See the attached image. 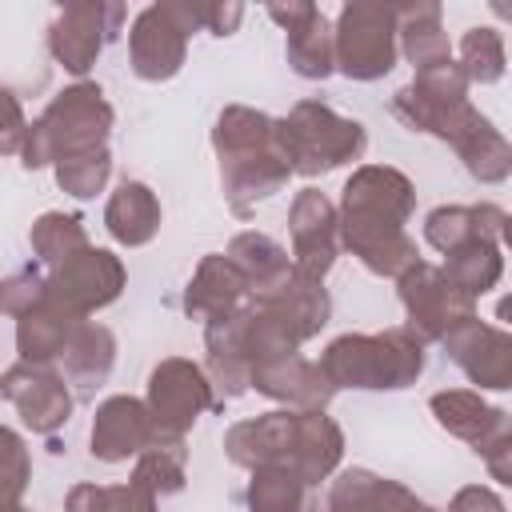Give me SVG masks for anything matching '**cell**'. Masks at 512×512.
<instances>
[{"instance_id": "6da1fadb", "label": "cell", "mask_w": 512, "mask_h": 512, "mask_svg": "<svg viewBox=\"0 0 512 512\" xmlns=\"http://www.w3.org/2000/svg\"><path fill=\"white\" fill-rule=\"evenodd\" d=\"M112 120H116V112L104 100V88L92 80H76V84L60 88L48 100V108L28 124L24 144H20V164L28 172H36L64 156L108 148Z\"/></svg>"}, {"instance_id": "7a4b0ae2", "label": "cell", "mask_w": 512, "mask_h": 512, "mask_svg": "<svg viewBox=\"0 0 512 512\" xmlns=\"http://www.w3.org/2000/svg\"><path fill=\"white\" fill-rule=\"evenodd\" d=\"M332 388H360V392H400L420 380L424 372V344L408 328L384 332H344L336 336L320 360Z\"/></svg>"}, {"instance_id": "3957f363", "label": "cell", "mask_w": 512, "mask_h": 512, "mask_svg": "<svg viewBox=\"0 0 512 512\" xmlns=\"http://www.w3.org/2000/svg\"><path fill=\"white\" fill-rule=\"evenodd\" d=\"M276 144H280L288 168L312 180V176H324L352 160H364L368 132L360 120L340 116L324 100H300L288 108V116L276 120Z\"/></svg>"}, {"instance_id": "277c9868", "label": "cell", "mask_w": 512, "mask_h": 512, "mask_svg": "<svg viewBox=\"0 0 512 512\" xmlns=\"http://www.w3.org/2000/svg\"><path fill=\"white\" fill-rule=\"evenodd\" d=\"M416 212V184L392 168V164H360L344 192H340V248H352L360 240L404 232L408 216Z\"/></svg>"}, {"instance_id": "5b68a950", "label": "cell", "mask_w": 512, "mask_h": 512, "mask_svg": "<svg viewBox=\"0 0 512 512\" xmlns=\"http://www.w3.org/2000/svg\"><path fill=\"white\" fill-rule=\"evenodd\" d=\"M468 76L460 72L456 60H440L428 64L412 76V84H404L392 96V112L412 128V132H428L444 144L456 140V132L468 124V116L476 112L468 100Z\"/></svg>"}, {"instance_id": "8992f818", "label": "cell", "mask_w": 512, "mask_h": 512, "mask_svg": "<svg viewBox=\"0 0 512 512\" xmlns=\"http://www.w3.org/2000/svg\"><path fill=\"white\" fill-rule=\"evenodd\" d=\"M332 52H336V72L348 80L372 84L384 80L396 68V16L388 4H344L336 24H332Z\"/></svg>"}, {"instance_id": "52a82bcc", "label": "cell", "mask_w": 512, "mask_h": 512, "mask_svg": "<svg viewBox=\"0 0 512 512\" xmlns=\"http://www.w3.org/2000/svg\"><path fill=\"white\" fill-rule=\"evenodd\" d=\"M404 316H408V332L428 344V340H444L456 324H464L468 316H476V300L464 296L460 288H452L444 280V272L428 260H416L400 280H396Z\"/></svg>"}, {"instance_id": "ba28073f", "label": "cell", "mask_w": 512, "mask_h": 512, "mask_svg": "<svg viewBox=\"0 0 512 512\" xmlns=\"http://www.w3.org/2000/svg\"><path fill=\"white\" fill-rule=\"evenodd\" d=\"M148 416L156 424L160 436H184L212 404V384L204 376V368L188 356H164L152 372H148Z\"/></svg>"}, {"instance_id": "9c48e42d", "label": "cell", "mask_w": 512, "mask_h": 512, "mask_svg": "<svg viewBox=\"0 0 512 512\" xmlns=\"http://www.w3.org/2000/svg\"><path fill=\"white\" fill-rule=\"evenodd\" d=\"M124 284H128L124 260L116 252H108V248L88 244L68 264L52 268V276H48V300L60 304V308H68L72 316L88 320L92 312H100L112 300H120Z\"/></svg>"}, {"instance_id": "30bf717a", "label": "cell", "mask_w": 512, "mask_h": 512, "mask_svg": "<svg viewBox=\"0 0 512 512\" xmlns=\"http://www.w3.org/2000/svg\"><path fill=\"white\" fill-rule=\"evenodd\" d=\"M124 4H104V0H80V4H64L60 16L48 24V52L52 60L72 72L84 76L96 56L104 52V44L120 32L124 24Z\"/></svg>"}, {"instance_id": "8fae6325", "label": "cell", "mask_w": 512, "mask_h": 512, "mask_svg": "<svg viewBox=\"0 0 512 512\" xmlns=\"http://www.w3.org/2000/svg\"><path fill=\"white\" fill-rule=\"evenodd\" d=\"M288 236H292V268L312 280H324L340 256L336 204L320 188H300L288 208Z\"/></svg>"}, {"instance_id": "7c38bea8", "label": "cell", "mask_w": 512, "mask_h": 512, "mask_svg": "<svg viewBox=\"0 0 512 512\" xmlns=\"http://www.w3.org/2000/svg\"><path fill=\"white\" fill-rule=\"evenodd\" d=\"M0 388L4 400L16 408V416L24 420V428H32L36 436H52L72 416V388L48 364H24V360L12 364L0 376Z\"/></svg>"}, {"instance_id": "4fadbf2b", "label": "cell", "mask_w": 512, "mask_h": 512, "mask_svg": "<svg viewBox=\"0 0 512 512\" xmlns=\"http://www.w3.org/2000/svg\"><path fill=\"white\" fill-rule=\"evenodd\" d=\"M128 56H132V72L148 84L172 80L184 60H188V32L180 28V20L172 16L168 0L164 4H148L136 12L132 28H128Z\"/></svg>"}, {"instance_id": "5bb4252c", "label": "cell", "mask_w": 512, "mask_h": 512, "mask_svg": "<svg viewBox=\"0 0 512 512\" xmlns=\"http://www.w3.org/2000/svg\"><path fill=\"white\" fill-rule=\"evenodd\" d=\"M448 360L480 388L504 392L512 388V336L480 316H468L464 324H456L444 340Z\"/></svg>"}, {"instance_id": "9a60e30c", "label": "cell", "mask_w": 512, "mask_h": 512, "mask_svg": "<svg viewBox=\"0 0 512 512\" xmlns=\"http://www.w3.org/2000/svg\"><path fill=\"white\" fill-rule=\"evenodd\" d=\"M248 304L272 312L300 344L320 336V328L332 316V296H328L324 280H312V276H304L296 268H288L276 284H268L260 292H248Z\"/></svg>"}, {"instance_id": "2e32d148", "label": "cell", "mask_w": 512, "mask_h": 512, "mask_svg": "<svg viewBox=\"0 0 512 512\" xmlns=\"http://www.w3.org/2000/svg\"><path fill=\"white\" fill-rule=\"evenodd\" d=\"M156 440V424L148 416V404L136 396H108L96 404L92 432H88V452L100 464H120L140 456Z\"/></svg>"}, {"instance_id": "e0dca14e", "label": "cell", "mask_w": 512, "mask_h": 512, "mask_svg": "<svg viewBox=\"0 0 512 512\" xmlns=\"http://www.w3.org/2000/svg\"><path fill=\"white\" fill-rule=\"evenodd\" d=\"M288 180H292V168H288V160H284L276 140L268 148L220 160V188H224V200H228V208L236 216H248L260 200H268L280 188H288Z\"/></svg>"}, {"instance_id": "ac0fdd59", "label": "cell", "mask_w": 512, "mask_h": 512, "mask_svg": "<svg viewBox=\"0 0 512 512\" xmlns=\"http://www.w3.org/2000/svg\"><path fill=\"white\" fill-rule=\"evenodd\" d=\"M292 436H296V408H272L256 420H236L224 432V456L248 472L268 464L288 468Z\"/></svg>"}, {"instance_id": "d6986e66", "label": "cell", "mask_w": 512, "mask_h": 512, "mask_svg": "<svg viewBox=\"0 0 512 512\" xmlns=\"http://www.w3.org/2000/svg\"><path fill=\"white\" fill-rule=\"evenodd\" d=\"M248 388H256L260 396H268V400H276L284 408H296V412H324L328 400L336 396V388L324 376V368L316 360H304L300 352L288 356V360L252 368L248 372Z\"/></svg>"}, {"instance_id": "ffe728a7", "label": "cell", "mask_w": 512, "mask_h": 512, "mask_svg": "<svg viewBox=\"0 0 512 512\" xmlns=\"http://www.w3.org/2000/svg\"><path fill=\"white\" fill-rule=\"evenodd\" d=\"M240 324H244V308L228 312V316H216V320H204V376L212 384V396L216 400H236L248 392V356H244V336H240Z\"/></svg>"}, {"instance_id": "44dd1931", "label": "cell", "mask_w": 512, "mask_h": 512, "mask_svg": "<svg viewBox=\"0 0 512 512\" xmlns=\"http://www.w3.org/2000/svg\"><path fill=\"white\" fill-rule=\"evenodd\" d=\"M428 408H432V416H436V424H440L444 432H452L456 440L472 444L476 452H480L484 444H492L496 436L512 432L508 412L496 408V404H488V400H484L480 392H472V388H444V392H436V396L428 400Z\"/></svg>"}, {"instance_id": "7402d4cb", "label": "cell", "mask_w": 512, "mask_h": 512, "mask_svg": "<svg viewBox=\"0 0 512 512\" xmlns=\"http://www.w3.org/2000/svg\"><path fill=\"white\" fill-rule=\"evenodd\" d=\"M344 456V432L328 412H296V436L288 472H296L308 488H320V480L336 476Z\"/></svg>"}, {"instance_id": "603a6c76", "label": "cell", "mask_w": 512, "mask_h": 512, "mask_svg": "<svg viewBox=\"0 0 512 512\" xmlns=\"http://www.w3.org/2000/svg\"><path fill=\"white\" fill-rule=\"evenodd\" d=\"M244 304H248V280L236 272V264L224 252H208L184 288V312L196 320H216Z\"/></svg>"}, {"instance_id": "cb8c5ba5", "label": "cell", "mask_w": 512, "mask_h": 512, "mask_svg": "<svg viewBox=\"0 0 512 512\" xmlns=\"http://www.w3.org/2000/svg\"><path fill=\"white\" fill-rule=\"evenodd\" d=\"M160 200L144 180H124L104 204V228L124 248H144L160 232Z\"/></svg>"}, {"instance_id": "d4e9b609", "label": "cell", "mask_w": 512, "mask_h": 512, "mask_svg": "<svg viewBox=\"0 0 512 512\" xmlns=\"http://www.w3.org/2000/svg\"><path fill=\"white\" fill-rule=\"evenodd\" d=\"M452 148H456V156L464 160L468 176L480 180V184H504L508 172H512V144L504 140V132H500L480 108H476V112L468 116V124L456 132Z\"/></svg>"}, {"instance_id": "484cf974", "label": "cell", "mask_w": 512, "mask_h": 512, "mask_svg": "<svg viewBox=\"0 0 512 512\" xmlns=\"http://www.w3.org/2000/svg\"><path fill=\"white\" fill-rule=\"evenodd\" d=\"M396 48L420 72L428 64L452 60V40L440 24V4H396Z\"/></svg>"}, {"instance_id": "4316f807", "label": "cell", "mask_w": 512, "mask_h": 512, "mask_svg": "<svg viewBox=\"0 0 512 512\" xmlns=\"http://www.w3.org/2000/svg\"><path fill=\"white\" fill-rule=\"evenodd\" d=\"M80 324H84L80 316H72L68 308L44 300L40 308H32L28 316L16 320V352H20V360L24 364H52V360H60L68 340H72V332Z\"/></svg>"}, {"instance_id": "83f0119b", "label": "cell", "mask_w": 512, "mask_h": 512, "mask_svg": "<svg viewBox=\"0 0 512 512\" xmlns=\"http://www.w3.org/2000/svg\"><path fill=\"white\" fill-rule=\"evenodd\" d=\"M284 56H288V68L304 80H328L336 72L332 24L320 8H312L300 24L284 28Z\"/></svg>"}, {"instance_id": "f1b7e54d", "label": "cell", "mask_w": 512, "mask_h": 512, "mask_svg": "<svg viewBox=\"0 0 512 512\" xmlns=\"http://www.w3.org/2000/svg\"><path fill=\"white\" fill-rule=\"evenodd\" d=\"M60 360H64V376L72 384L100 388L108 380L112 364H116V336H112V328H104L96 320H84L72 332V340H68V348H64Z\"/></svg>"}, {"instance_id": "f546056e", "label": "cell", "mask_w": 512, "mask_h": 512, "mask_svg": "<svg viewBox=\"0 0 512 512\" xmlns=\"http://www.w3.org/2000/svg\"><path fill=\"white\" fill-rule=\"evenodd\" d=\"M440 272H444V280L452 288H460L464 296L480 300L484 292H492L500 284V276H504V252H500V244L468 240V244H460L456 252L444 256Z\"/></svg>"}, {"instance_id": "4dcf8cb0", "label": "cell", "mask_w": 512, "mask_h": 512, "mask_svg": "<svg viewBox=\"0 0 512 512\" xmlns=\"http://www.w3.org/2000/svg\"><path fill=\"white\" fill-rule=\"evenodd\" d=\"M188 480V448H184V436H160L136 456V468H132V480L136 488L152 492L156 500L160 496H172L180 492Z\"/></svg>"}, {"instance_id": "1f68e13d", "label": "cell", "mask_w": 512, "mask_h": 512, "mask_svg": "<svg viewBox=\"0 0 512 512\" xmlns=\"http://www.w3.org/2000/svg\"><path fill=\"white\" fill-rule=\"evenodd\" d=\"M272 140H276V120H272L268 112H260V108H248V104H228V108H220V116H216V124H212L216 160L268 148Z\"/></svg>"}, {"instance_id": "d6a6232c", "label": "cell", "mask_w": 512, "mask_h": 512, "mask_svg": "<svg viewBox=\"0 0 512 512\" xmlns=\"http://www.w3.org/2000/svg\"><path fill=\"white\" fill-rule=\"evenodd\" d=\"M236 272L248 280V292H260L268 284H276L288 268H292V256L284 244H276L268 232H236L228 240V252H224Z\"/></svg>"}, {"instance_id": "836d02e7", "label": "cell", "mask_w": 512, "mask_h": 512, "mask_svg": "<svg viewBox=\"0 0 512 512\" xmlns=\"http://www.w3.org/2000/svg\"><path fill=\"white\" fill-rule=\"evenodd\" d=\"M28 244H32V252L40 256V264L60 268V264H68L76 252H84L92 240H88V228H84L80 216H72V212H44V216L32 220Z\"/></svg>"}, {"instance_id": "e575fe53", "label": "cell", "mask_w": 512, "mask_h": 512, "mask_svg": "<svg viewBox=\"0 0 512 512\" xmlns=\"http://www.w3.org/2000/svg\"><path fill=\"white\" fill-rule=\"evenodd\" d=\"M240 336H244V356H248V368H264V364H276V360H288L300 352V340L264 308L256 304H244V324H240Z\"/></svg>"}, {"instance_id": "d590c367", "label": "cell", "mask_w": 512, "mask_h": 512, "mask_svg": "<svg viewBox=\"0 0 512 512\" xmlns=\"http://www.w3.org/2000/svg\"><path fill=\"white\" fill-rule=\"evenodd\" d=\"M308 496H312V488L280 464L252 468V480H248V492H244L248 512H304Z\"/></svg>"}, {"instance_id": "8d00e7d4", "label": "cell", "mask_w": 512, "mask_h": 512, "mask_svg": "<svg viewBox=\"0 0 512 512\" xmlns=\"http://www.w3.org/2000/svg\"><path fill=\"white\" fill-rule=\"evenodd\" d=\"M456 52H460L456 64H460V72L468 76V84H496V80H504L508 52H504V36H500V28H492V24H476V28H468V32L460 36Z\"/></svg>"}, {"instance_id": "74e56055", "label": "cell", "mask_w": 512, "mask_h": 512, "mask_svg": "<svg viewBox=\"0 0 512 512\" xmlns=\"http://www.w3.org/2000/svg\"><path fill=\"white\" fill-rule=\"evenodd\" d=\"M64 512H156V496L136 484H76Z\"/></svg>"}, {"instance_id": "f35d334b", "label": "cell", "mask_w": 512, "mask_h": 512, "mask_svg": "<svg viewBox=\"0 0 512 512\" xmlns=\"http://www.w3.org/2000/svg\"><path fill=\"white\" fill-rule=\"evenodd\" d=\"M372 276H388V280H400L416 260H420V248L408 232H384V236H372V240H360L348 248Z\"/></svg>"}, {"instance_id": "ab89813d", "label": "cell", "mask_w": 512, "mask_h": 512, "mask_svg": "<svg viewBox=\"0 0 512 512\" xmlns=\"http://www.w3.org/2000/svg\"><path fill=\"white\" fill-rule=\"evenodd\" d=\"M56 172V184L76 196V200H92L96 192H104L108 176H112V152L108 148H92V152H76V156H64L52 164Z\"/></svg>"}, {"instance_id": "60d3db41", "label": "cell", "mask_w": 512, "mask_h": 512, "mask_svg": "<svg viewBox=\"0 0 512 512\" xmlns=\"http://www.w3.org/2000/svg\"><path fill=\"white\" fill-rule=\"evenodd\" d=\"M424 240H428L440 256H448V252H456L460 244L476 240L472 208H468V204H440V208H432V212L424 216Z\"/></svg>"}, {"instance_id": "b9f144b4", "label": "cell", "mask_w": 512, "mask_h": 512, "mask_svg": "<svg viewBox=\"0 0 512 512\" xmlns=\"http://www.w3.org/2000/svg\"><path fill=\"white\" fill-rule=\"evenodd\" d=\"M44 300H48V276H40L36 268H20V272L0 280V312L12 316V320L28 316Z\"/></svg>"}, {"instance_id": "7bdbcfd3", "label": "cell", "mask_w": 512, "mask_h": 512, "mask_svg": "<svg viewBox=\"0 0 512 512\" xmlns=\"http://www.w3.org/2000/svg\"><path fill=\"white\" fill-rule=\"evenodd\" d=\"M32 480V456L20 432H12L8 424H0V488H8L12 496H24Z\"/></svg>"}, {"instance_id": "ee69618b", "label": "cell", "mask_w": 512, "mask_h": 512, "mask_svg": "<svg viewBox=\"0 0 512 512\" xmlns=\"http://www.w3.org/2000/svg\"><path fill=\"white\" fill-rule=\"evenodd\" d=\"M364 512H440V508H432L428 500H420V496H416L412 488H404L400 480L376 476L372 488H368Z\"/></svg>"}, {"instance_id": "f6af8a7d", "label": "cell", "mask_w": 512, "mask_h": 512, "mask_svg": "<svg viewBox=\"0 0 512 512\" xmlns=\"http://www.w3.org/2000/svg\"><path fill=\"white\" fill-rule=\"evenodd\" d=\"M24 132H28V116L20 96L12 88H0V156H20Z\"/></svg>"}, {"instance_id": "bcb514c9", "label": "cell", "mask_w": 512, "mask_h": 512, "mask_svg": "<svg viewBox=\"0 0 512 512\" xmlns=\"http://www.w3.org/2000/svg\"><path fill=\"white\" fill-rule=\"evenodd\" d=\"M192 8H196V24L208 28L212 36H232L244 20L240 4H192Z\"/></svg>"}, {"instance_id": "7dc6e473", "label": "cell", "mask_w": 512, "mask_h": 512, "mask_svg": "<svg viewBox=\"0 0 512 512\" xmlns=\"http://www.w3.org/2000/svg\"><path fill=\"white\" fill-rule=\"evenodd\" d=\"M472 208V228H476V240H488V244H500L504 232H508V212L492 200H480V204H468Z\"/></svg>"}, {"instance_id": "c3c4849f", "label": "cell", "mask_w": 512, "mask_h": 512, "mask_svg": "<svg viewBox=\"0 0 512 512\" xmlns=\"http://www.w3.org/2000/svg\"><path fill=\"white\" fill-rule=\"evenodd\" d=\"M448 512H508V508H504V500H500L492 488L468 484V488H460V492L448 500Z\"/></svg>"}, {"instance_id": "681fc988", "label": "cell", "mask_w": 512, "mask_h": 512, "mask_svg": "<svg viewBox=\"0 0 512 512\" xmlns=\"http://www.w3.org/2000/svg\"><path fill=\"white\" fill-rule=\"evenodd\" d=\"M480 456H484V464H488L496 484H512V432H504L492 444H484Z\"/></svg>"}, {"instance_id": "f907efd6", "label": "cell", "mask_w": 512, "mask_h": 512, "mask_svg": "<svg viewBox=\"0 0 512 512\" xmlns=\"http://www.w3.org/2000/svg\"><path fill=\"white\" fill-rule=\"evenodd\" d=\"M316 4H308V0H292V4H268V16L280 24V28H292V24H300L308 12H312Z\"/></svg>"}, {"instance_id": "816d5d0a", "label": "cell", "mask_w": 512, "mask_h": 512, "mask_svg": "<svg viewBox=\"0 0 512 512\" xmlns=\"http://www.w3.org/2000/svg\"><path fill=\"white\" fill-rule=\"evenodd\" d=\"M0 512H28V508L20 504V496H12L8 488H0Z\"/></svg>"}, {"instance_id": "f5cc1de1", "label": "cell", "mask_w": 512, "mask_h": 512, "mask_svg": "<svg viewBox=\"0 0 512 512\" xmlns=\"http://www.w3.org/2000/svg\"><path fill=\"white\" fill-rule=\"evenodd\" d=\"M0 396H4V388H0Z\"/></svg>"}]
</instances>
